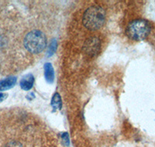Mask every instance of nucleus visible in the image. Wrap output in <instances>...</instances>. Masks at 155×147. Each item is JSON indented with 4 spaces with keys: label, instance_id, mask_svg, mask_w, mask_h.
<instances>
[{
    "label": "nucleus",
    "instance_id": "obj_1",
    "mask_svg": "<svg viewBox=\"0 0 155 147\" xmlns=\"http://www.w3.org/2000/svg\"><path fill=\"white\" fill-rule=\"evenodd\" d=\"M106 22V12L104 9L98 5L91 6L84 13L83 23L87 29L96 30L100 29Z\"/></svg>",
    "mask_w": 155,
    "mask_h": 147
},
{
    "label": "nucleus",
    "instance_id": "obj_2",
    "mask_svg": "<svg viewBox=\"0 0 155 147\" xmlns=\"http://www.w3.org/2000/svg\"><path fill=\"white\" fill-rule=\"evenodd\" d=\"M25 48L32 54L42 52L47 47V38L43 32L34 30L29 32L24 38Z\"/></svg>",
    "mask_w": 155,
    "mask_h": 147
},
{
    "label": "nucleus",
    "instance_id": "obj_3",
    "mask_svg": "<svg viewBox=\"0 0 155 147\" xmlns=\"http://www.w3.org/2000/svg\"><path fill=\"white\" fill-rule=\"evenodd\" d=\"M150 25L144 19H136L131 22L127 28V35L133 41H140L147 37L150 33Z\"/></svg>",
    "mask_w": 155,
    "mask_h": 147
},
{
    "label": "nucleus",
    "instance_id": "obj_4",
    "mask_svg": "<svg viewBox=\"0 0 155 147\" xmlns=\"http://www.w3.org/2000/svg\"><path fill=\"white\" fill-rule=\"evenodd\" d=\"M101 49V42L98 37H92L87 39L83 45V51L90 57H95L99 54Z\"/></svg>",
    "mask_w": 155,
    "mask_h": 147
},
{
    "label": "nucleus",
    "instance_id": "obj_5",
    "mask_svg": "<svg viewBox=\"0 0 155 147\" xmlns=\"http://www.w3.org/2000/svg\"><path fill=\"white\" fill-rule=\"evenodd\" d=\"M34 84V77L31 74L25 75L20 81V87L24 91H29L33 88Z\"/></svg>",
    "mask_w": 155,
    "mask_h": 147
},
{
    "label": "nucleus",
    "instance_id": "obj_6",
    "mask_svg": "<svg viewBox=\"0 0 155 147\" xmlns=\"http://www.w3.org/2000/svg\"><path fill=\"white\" fill-rule=\"evenodd\" d=\"M17 78L16 77H9L0 81V91H6L13 88L16 84Z\"/></svg>",
    "mask_w": 155,
    "mask_h": 147
},
{
    "label": "nucleus",
    "instance_id": "obj_7",
    "mask_svg": "<svg viewBox=\"0 0 155 147\" xmlns=\"http://www.w3.org/2000/svg\"><path fill=\"white\" fill-rule=\"evenodd\" d=\"M44 77L48 84H52L54 81V71L51 63L44 64Z\"/></svg>",
    "mask_w": 155,
    "mask_h": 147
},
{
    "label": "nucleus",
    "instance_id": "obj_8",
    "mask_svg": "<svg viewBox=\"0 0 155 147\" xmlns=\"http://www.w3.org/2000/svg\"><path fill=\"white\" fill-rule=\"evenodd\" d=\"M51 106H52L54 110H56V109L60 110L61 109V95L58 93H55L54 95H53V98H52V100H51Z\"/></svg>",
    "mask_w": 155,
    "mask_h": 147
},
{
    "label": "nucleus",
    "instance_id": "obj_9",
    "mask_svg": "<svg viewBox=\"0 0 155 147\" xmlns=\"http://www.w3.org/2000/svg\"><path fill=\"white\" fill-rule=\"evenodd\" d=\"M57 48H58V42L55 39L52 40L51 44H49L48 47V51H47V56L48 57H51V56H53L54 54V53L56 52Z\"/></svg>",
    "mask_w": 155,
    "mask_h": 147
},
{
    "label": "nucleus",
    "instance_id": "obj_10",
    "mask_svg": "<svg viewBox=\"0 0 155 147\" xmlns=\"http://www.w3.org/2000/svg\"><path fill=\"white\" fill-rule=\"evenodd\" d=\"M5 147H23V145L17 141H11V142H8L5 145Z\"/></svg>",
    "mask_w": 155,
    "mask_h": 147
},
{
    "label": "nucleus",
    "instance_id": "obj_11",
    "mask_svg": "<svg viewBox=\"0 0 155 147\" xmlns=\"http://www.w3.org/2000/svg\"><path fill=\"white\" fill-rule=\"evenodd\" d=\"M61 138L63 139V141L64 142L65 145H69V136H68V134L67 132H64V133H62L61 134Z\"/></svg>",
    "mask_w": 155,
    "mask_h": 147
},
{
    "label": "nucleus",
    "instance_id": "obj_12",
    "mask_svg": "<svg viewBox=\"0 0 155 147\" xmlns=\"http://www.w3.org/2000/svg\"><path fill=\"white\" fill-rule=\"evenodd\" d=\"M7 97V94H4V93H0V102L4 101Z\"/></svg>",
    "mask_w": 155,
    "mask_h": 147
}]
</instances>
